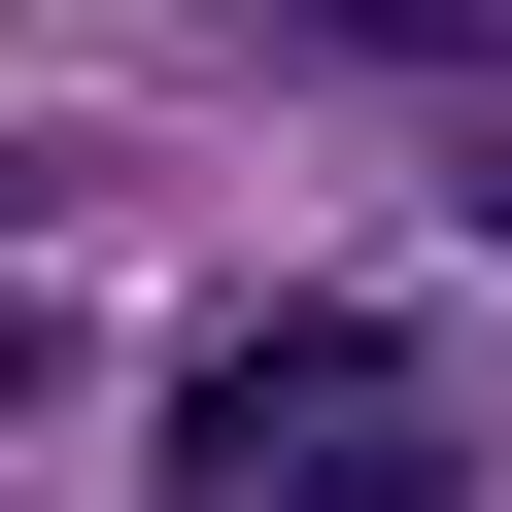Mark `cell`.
<instances>
[{
    "mask_svg": "<svg viewBox=\"0 0 512 512\" xmlns=\"http://www.w3.org/2000/svg\"><path fill=\"white\" fill-rule=\"evenodd\" d=\"M239 512H478V478H444V410H376V444H308V478H239Z\"/></svg>",
    "mask_w": 512,
    "mask_h": 512,
    "instance_id": "7a4b0ae2",
    "label": "cell"
},
{
    "mask_svg": "<svg viewBox=\"0 0 512 512\" xmlns=\"http://www.w3.org/2000/svg\"><path fill=\"white\" fill-rule=\"evenodd\" d=\"M274 35H308V69H444L478 0H274Z\"/></svg>",
    "mask_w": 512,
    "mask_h": 512,
    "instance_id": "3957f363",
    "label": "cell"
},
{
    "mask_svg": "<svg viewBox=\"0 0 512 512\" xmlns=\"http://www.w3.org/2000/svg\"><path fill=\"white\" fill-rule=\"evenodd\" d=\"M0 410H69V308H35V274H0Z\"/></svg>",
    "mask_w": 512,
    "mask_h": 512,
    "instance_id": "277c9868",
    "label": "cell"
},
{
    "mask_svg": "<svg viewBox=\"0 0 512 512\" xmlns=\"http://www.w3.org/2000/svg\"><path fill=\"white\" fill-rule=\"evenodd\" d=\"M376 410H410V342H376V308H239V342L171 376V478L239 512V478H308V444H376Z\"/></svg>",
    "mask_w": 512,
    "mask_h": 512,
    "instance_id": "6da1fadb",
    "label": "cell"
}]
</instances>
